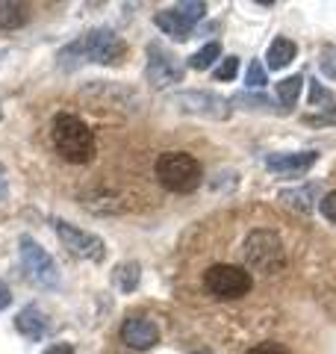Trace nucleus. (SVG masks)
Masks as SVG:
<instances>
[{"label": "nucleus", "mask_w": 336, "mask_h": 354, "mask_svg": "<svg viewBox=\"0 0 336 354\" xmlns=\"http://www.w3.org/2000/svg\"><path fill=\"white\" fill-rule=\"evenodd\" d=\"M127 53V44L124 39L118 36L115 30L109 27H95L77 36L71 44H65L62 53H59V65H74L80 62H97V65H112V62H121Z\"/></svg>", "instance_id": "f257e3e1"}, {"label": "nucleus", "mask_w": 336, "mask_h": 354, "mask_svg": "<svg viewBox=\"0 0 336 354\" xmlns=\"http://www.w3.org/2000/svg\"><path fill=\"white\" fill-rule=\"evenodd\" d=\"M50 139H53L56 153H59L65 162L86 165L95 157V133L88 130V124L83 118H77L71 113H62V115L53 118Z\"/></svg>", "instance_id": "f03ea898"}, {"label": "nucleus", "mask_w": 336, "mask_h": 354, "mask_svg": "<svg viewBox=\"0 0 336 354\" xmlns=\"http://www.w3.org/2000/svg\"><path fill=\"white\" fill-rule=\"evenodd\" d=\"M204 169L192 153L183 151H165L156 160V180H160L168 192H195L200 186Z\"/></svg>", "instance_id": "7ed1b4c3"}, {"label": "nucleus", "mask_w": 336, "mask_h": 354, "mask_svg": "<svg viewBox=\"0 0 336 354\" xmlns=\"http://www.w3.org/2000/svg\"><path fill=\"white\" fill-rule=\"evenodd\" d=\"M245 263L254 272L263 274H274L286 266V251L283 242L272 230H254V234L245 239Z\"/></svg>", "instance_id": "20e7f679"}, {"label": "nucleus", "mask_w": 336, "mask_h": 354, "mask_svg": "<svg viewBox=\"0 0 336 354\" xmlns=\"http://www.w3.org/2000/svg\"><path fill=\"white\" fill-rule=\"evenodd\" d=\"M18 245H21L18 248L21 251V266H24L27 278L32 283L44 286V290H56V286H59V269H56L50 254L44 251L32 236H21Z\"/></svg>", "instance_id": "39448f33"}, {"label": "nucleus", "mask_w": 336, "mask_h": 354, "mask_svg": "<svg viewBox=\"0 0 336 354\" xmlns=\"http://www.w3.org/2000/svg\"><path fill=\"white\" fill-rule=\"evenodd\" d=\"M251 272H245L242 266L216 263L204 272V286L216 298H242L245 292H251Z\"/></svg>", "instance_id": "423d86ee"}, {"label": "nucleus", "mask_w": 336, "mask_h": 354, "mask_svg": "<svg viewBox=\"0 0 336 354\" xmlns=\"http://www.w3.org/2000/svg\"><path fill=\"white\" fill-rule=\"evenodd\" d=\"M204 15H207V3H200V0H186V3H177L171 9H162V12H156L153 15V24L160 27L165 36L183 41V39H189L192 27Z\"/></svg>", "instance_id": "0eeeda50"}, {"label": "nucleus", "mask_w": 336, "mask_h": 354, "mask_svg": "<svg viewBox=\"0 0 336 354\" xmlns=\"http://www.w3.org/2000/svg\"><path fill=\"white\" fill-rule=\"evenodd\" d=\"M171 104L180 113L209 118V121H227L230 118V104L216 92H200V88H189V92L171 95Z\"/></svg>", "instance_id": "6e6552de"}, {"label": "nucleus", "mask_w": 336, "mask_h": 354, "mask_svg": "<svg viewBox=\"0 0 336 354\" xmlns=\"http://www.w3.org/2000/svg\"><path fill=\"white\" fill-rule=\"evenodd\" d=\"M53 230H56V236H59L62 248H68V251L74 254V257H80V260H92V263H100V260L106 257V245H104V239L95 236V234H88V230H83V227L71 225V221L56 218V221H53Z\"/></svg>", "instance_id": "1a4fd4ad"}, {"label": "nucleus", "mask_w": 336, "mask_h": 354, "mask_svg": "<svg viewBox=\"0 0 336 354\" xmlns=\"http://www.w3.org/2000/svg\"><path fill=\"white\" fill-rule=\"evenodd\" d=\"M144 80H148L151 86H156V88L183 83V65L171 50L165 48V44L151 41L148 44V65H144Z\"/></svg>", "instance_id": "9d476101"}, {"label": "nucleus", "mask_w": 336, "mask_h": 354, "mask_svg": "<svg viewBox=\"0 0 336 354\" xmlns=\"http://www.w3.org/2000/svg\"><path fill=\"white\" fill-rule=\"evenodd\" d=\"M121 342L136 351H148L160 342V328H156L153 319L148 316H130L121 325Z\"/></svg>", "instance_id": "9b49d317"}, {"label": "nucleus", "mask_w": 336, "mask_h": 354, "mask_svg": "<svg viewBox=\"0 0 336 354\" xmlns=\"http://www.w3.org/2000/svg\"><path fill=\"white\" fill-rule=\"evenodd\" d=\"M319 153L316 151H283V153H268L265 157V169L274 171V174H304L316 165Z\"/></svg>", "instance_id": "f8f14e48"}, {"label": "nucleus", "mask_w": 336, "mask_h": 354, "mask_svg": "<svg viewBox=\"0 0 336 354\" xmlns=\"http://www.w3.org/2000/svg\"><path fill=\"white\" fill-rule=\"evenodd\" d=\"M15 328H18V334H24L27 339L39 342V339L48 337L50 322H48V316H44L36 304H27V307L15 316Z\"/></svg>", "instance_id": "ddd939ff"}, {"label": "nucleus", "mask_w": 336, "mask_h": 354, "mask_svg": "<svg viewBox=\"0 0 336 354\" xmlns=\"http://www.w3.org/2000/svg\"><path fill=\"white\" fill-rule=\"evenodd\" d=\"M295 53H298V48H295V41H292V39H286V36H277L272 44H268V53H265V59H268V68H274V71L286 68V65L295 59Z\"/></svg>", "instance_id": "4468645a"}, {"label": "nucleus", "mask_w": 336, "mask_h": 354, "mask_svg": "<svg viewBox=\"0 0 336 354\" xmlns=\"http://www.w3.org/2000/svg\"><path fill=\"white\" fill-rule=\"evenodd\" d=\"M30 21V9L15 0H0V30H18Z\"/></svg>", "instance_id": "2eb2a0df"}, {"label": "nucleus", "mask_w": 336, "mask_h": 354, "mask_svg": "<svg viewBox=\"0 0 336 354\" xmlns=\"http://www.w3.org/2000/svg\"><path fill=\"white\" fill-rule=\"evenodd\" d=\"M139 263L136 260H124V263H118L115 269H112V281H115V286L121 292H133L139 286Z\"/></svg>", "instance_id": "dca6fc26"}, {"label": "nucleus", "mask_w": 336, "mask_h": 354, "mask_svg": "<svg viewBox=\"0 0 336 354\" xmlns=\"http://www.w3.org/2000/svg\"><path fill=\"white\" fill-rule=\"evenodd\" d=\"M316 186H301V189H283L280 192V201L286 207L298 209V213H310L312 209V201H316Z\"/></svg>", "instance_id": "f3484780"}, {"label": "nucleus", "mask_w": 336, "mask_h": 354, "mask_svg": "<svg viewBox=\"0 0 336 354\" xmlns=\"http://www.w3.org/2000/svg\"><path fill=\"white\" fill-rule=\"evenodd\" d=\"M301 86H304V77H301V74H292V77H286V80H280V83L274 86L277 101L283 104L286 109L295 106V104H298V95H301Z\"/></svg>", "instance_id": "a211bd4d"}, {"label": "nucleus", "mask_w": 336, "mask_h": 354, "mask_svg": "<svg viewBox=\"0 0 336 354\" xmlns=\"http://www.w3.org/2000/svg\"><path fill=\"white\" fill-rule=\"evenodd\" d=\"M221 57V44L218 41H209V44H204L198 53H192L189 57V68H195V71H204V68H209L212 62H216Z\"/></svg>", "instance_id": "6ab92c4d"}, {"label": "nucleus", "mask_w": 336, "mask_h": 354, "mask_svg": "<svg viewBox=\"0 0 336 354\" xmlns=\"http://www.w3.org/2000/svg\"><path fill=\"white\" fill-rule=\"evenodd\" d=\"M233 104L242 106V109H263V113H268V109L274 106L265 95H256V92H239V95H233Z\"/></svg>", "instance_id": "aec40b11"}, {"label": "nucleus", "mask_w": 336, "mask_h": 354, "mask_svg": "<svg viewBox=\"0 0 336 354\" xmlns=\"http://www.w3.org/2000/svg\"><path fill=\"white\" fill-rule=\"evenodd\" d=\"M319 68L328 80H336V44H324L319 50Z\"/></svg>", "instance_id": "412c9836"}, {"label": "nucleus", "mask_w": 336, "mask_h": 354, "mask_svg": "<svg viewBox=\"0 0 336 354\" xmlns=\"http://www.w3.org/2000/svg\"><path fill=\"white\" fill-rule=\"evenodd\" d=\"M304 124H310V127H328V124H336V104L324 106L321 113H316V115H304Z\"/></svg>", "instance_id": "4be33fe9"}, {"label": "nucleus", "mask_w": 336, "mask_h": 354, "mask_svg": "<svg viewBox=\"0 0 336 354\" xmlns=\"http://www.w3.org/2000/svg\"><path fill=\"white\" fill-rule=\"evenodd\" d=\"M236 71H239V59L236 57H227V59H221V65L216 71H212V77H216L218 83H224V80H233V77H236Z\"/></svg>", "instance_id": "5701e85b"}, {"label": "nucleus", "mask_w": 336, "mask_h": 354, "mask_svg": "<svg viewBox=\"0 0 336 354\" xmlns=\"http://www.w3.org/2000/svg\"><path fill=\"white\" fill-rule=\"evenodd\" d=\"M245 80H248V86H254V88H260V86L268 83V74H265V68H263V62H260V59H251Z\"/></svg>", "instance_id": "b1692460"}, {"label": "nucleus", "mask_w": 336, "mask_h": 354, "mask_svg": "<svg viewBox=\"0 0 336 354\" xmlns=\"http://www.w3.org/2000/svg\"><path fill=\"white\" fill-rule=\"evenodd\" d=\"M319 209H321V216H324V218L336 225V189L328 192L324 198H319Z\"/></svg>", "instance_id": "393cba45"}, {"label": "nucleus", "mask_w": 336, "mask_h": 354, "mask_svg": "<svg viewBox=\"0 0 336 354\" xmlns=\"http://www.w3.org/2000/svg\"><path fill=\"white\" fill-rule=\"evenodd\" d=\"M245 354H289V348L280 346V342H260V346L248 348Z\"/></svg>", "instance_id": "a878e982"}, {"label": "nucleus", "mask_w": 336, "mask_h": 354, "mask_svg": "<svg viewBox=\"0 0 336 354\" xmlns=\"http://www.w3.org/2000/svg\"><path fill=\"white\" fill-rule=\"evenodd\" d=\"M321 101H324V104H330V92H328V88H324V86L316 80V83L310 86V104L316 106V104H321Z\"/></svg>", "instance_id": "bb28decb"}, {"label": "nucleus", "mask_w": 336, "mask_h": 354, "mask_svg": "<svg viewBox=\"0 0 336 354\" xmlns=\"http://www.w3.org/2000/svg\"><path fill=\"white\" fill-rule=\"evenodd\" d=\"M9 304H12V292H9V286L0 281V310H6Z\"/></svg>", "instance_id": "cd10ccee"}, {"label": "nucleus", "mask_w": 336, "mask_h": 354, "mask_svg": "<svg viewBox=\"0 0 336 354\" xmlns=\"http://www.w3.org/2000/svg\"><path fill=\"white\" fill-rule=\"evenodd\" d=\"M44 354H74V348L68 346V342H56V346H50Z\"/></svg>", "instance_id": "c85d7f7f"}, {"label": "nucleus", "mask_w": 336, "mask_h": 354, "mask_svg": "<svg viewBox=\"0 0 336 354\" xmlns=\"http://www.w3.org/2000/svg\"><path fill=\"white\" fill-rule=\"evenodd\" d=\"M6 192H9V186H6V174H3V169H0V201L6 198Z\"/></svg>", "instance_id": "c756f323"}, {"label": "nucleus", "mask_w": 336, "mask_h": 354, "mask_svg": "<svg viewBox=\"0 0 336 354\" xmlns=\"http://www.w3.org/2000/svg\"><path fill=\"white\" fill-rule=\"evenodd\" d=\"M189 354H212L209 348H198V351H189Z\"/></svg>", "instance_id": "7c9ffc66"}, {"label": "nucleus", "mask_w": 336, "mask_h": 354, "mask_svg": "<svg viewBox=\"0 0 336 354\" xmlns=\"http://www.w3.org/2000/svg\"><path fill=\"white\" fill-rule=\"evenodd\" d=\"M0 118H3V113H0Z\"/></svg>", "instance_id": "2f4dec72"}]
</instances>
